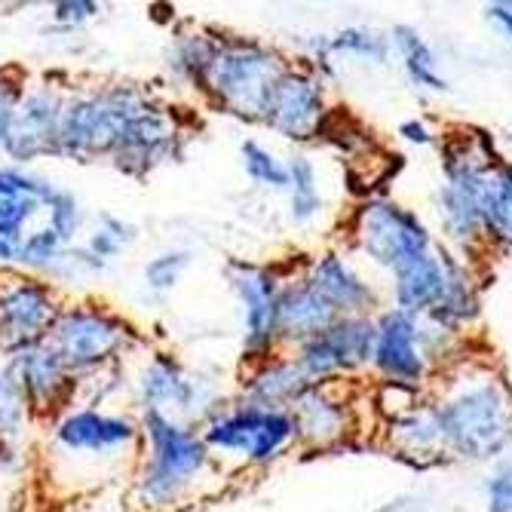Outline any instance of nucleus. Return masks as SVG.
Segmentation results:
<instances>
[{
	"mask_svg": "<svg viewBox=\"0 0 512 512\" xmlns=\"http://www.w3.org/2000/svg\"><path fill=\"white\" fill-rule=\"evenodd\" d=\"M184 129L175 114L129 83L74 89L65 99L56 157L108 160L129 178H145L181 154Z\"/></svg>",
	"mask_w": 512,
	"mask_h": 512,
	"instance_id": "nucleus-1",
	"label": "nucleus"
},
{
	"mask_svg": "<svg viewBox=\"0 0 512 512\" xmlns=\"http://www.w3.org/2000/svg\"><path fill=\"white\" fill-rule=\"evenodd\" d=\"M142 445H138L135 500L151 512L184 503L197 482L212 470V451L197 427L166 414H142Z\"/></svg>",
	"mask_w": 512,
	"mask_h": 512,
	"instance_id": "nucleus-2",
	"label": "nucleus"
},
{
	"mask_svg": "<svg viewBox=\"0 0 512 512\" xmlns=\"http://www.w3.org/2000/svg\"><path fill=\"white\" fill-rule=\"evenodd\" d=\"M448 454L491 460L512 439V390L497 375H476L433 405Z\"/></svg>",
	"mask_w": 512,
	"mask_h": 512,
	"instance_id": "nucleus-3",
	"label": "nucleus"
},
{
	"mask_svg": "<svg viewBox=\"0 0 512 512\" xmlns=\"http://www.w3.org/2000/svg\"><path fill=\"white\" fill-rule=\"evenodd\" d=\"M286 71L289 62L270 46L246 37H218L200 92L224 114L246 123H264L267 102Z\"/></svg>",
	"mask_w": 512,
	"mask_h": 512,
	"instance_id": "nucleus-4",
	"label": "nucleus"
},
{
	"mask_svg": "<svg viewBox=\"0 0 512 512\" xmlns=\"http://www.w3.org/2000/svg\"><path fill=\"white\" fill-rule=\"evenodd\" d=\"M135 341L138 335L132 325L105 304H65L46 335V344L77 381L120 365Z\"/></svg>",
	"mask_w": 512,
	"mask_h": 512,
	"instance_id": "nucleus-5",
	"label": "nucleus"
},
{
	"mask_svg": "<svg viewBox=\"0 0 512 512\" xmlns=\"http://www.w3.org/2000/svg\"><path fill=\"white\" fill-rule=\"evenodd\" d=\"M135 402L142 414H166L181 424L203 427L224 408L221 390L206 375H194L169 353H154L138 368L132 381Z\"/></svg>",
	"mask_w": 512,
	"mask_h": 512,
	"instance_id": "nucleus-6",
	"label": "nucleus"
},
{
	"mask_svg": "<svg viewBox=\"0 0 512 512\" xmlns=\"http://www.w3.org/2000/svg\"><path fill=\"white\" fill-rule=\"evenodd\" d=\"M138 445H142V427L132 414L105 411L96 405L68 408L53 421L50 436V448L59 460L92 463V467L120 460L123 451L138 454Z\"/></svg>",
	"mask_w": 512,
	"mask_h": 512,
	"instance_id": "nucleus-7",
	"label": "nucleus"
},
{
	"mask_svg": "<svg viewBox=\"0 0 512 512\" xmlns=\"http://www.w3.org/2000/svg\"><path fill=\"white\" fill-rule=\"evenodd\" d=\"M206 448L218 457H240L246 463H270L295 442L289 411H267L252 405H224L200 430Z\"/></svg>",
	"mask_w": 512,
	"mask_h": 512,
	"instance_id": "nucleus-8",
	"label": "nucleus"
},
{
	"mask_svg": "<svg viewBox=\"0 0 512 512\" xmlns=\"http://www.w3.org/2000/svg\"><path fill=\"white\" fill-rule=\"evenodd\" d=\"M356 246L387 270H396L414 258L433 252V237L427 224L411 209L390 203V200H371L356 212L353 221Z\"/></svg>",
	"mask_w": 512,
	"mask_h": 512,
	"instance_id": "nucleus-9",
	"label": "nucleus"
},
{
	"mask_svg": "<svg viewBox=\"0 0 512 512\" xmlns=\"http://www.w3.org/2000/svg\"><path fill=\"white\" fill-rule=\"evenodd\" d=\"M62 307L59 289L40 276L16 273L0 279V353L10 356L46 341Z\"/></svg>",
	"mask_w": 512,
	"mask_h": 512,
	"instance_id": "nucleus-10",
	"label": "nucleus"
},
{
	"mask_svg": "<svg viewBox=\"0 0 512 512\" xmlns=\"http://www.w3.org/2000/svg\"><path fill=\"white\" fill-rule=\"evenodd\" d=\"M230 289L237 295L240 316H243V356L246 362H258L276 353V310L283 279L273 267L249 264V261H230L227 264Z\"/></svg>",
	"mask_w": 512,
	"mask_h": 512,
	"instance_id": "nucleus-11",
	"label": "nucleus"
},
{
	"mask_svg": "<svg viewBox=\"0 0 512 512\" xmlns=\"http://www.w3.org/2000/svg\"><path fill=\"white\" fill-rule=\"evenodd\" d=\"M375 322L368 316H338L322 335L295 347V362L310 384H332L344 371L371 362L375 353Z\"/></svg>",
	"mask_w": 512,
	"mask_h": 512,
	"instance_id": "nucleus-12",
	"label": "nucleus"
},
{
	"mask_svg": "<svg viewBox=\"0 0 512 512\" xmlns=\"http://www.w3.org/2000/svg\"><path fill=\"white\" fill-rule=\"evenodd\" d=\"M7 368L16 378L19 390L25 393L34 417H53L56 421L68 408H74L80 381L65 368V362L46 341H37L31 347L10 353Z\"/></svg>",
	"mask_w": 512,
	"mask_h": 512,
	"instance_id": "nucleus-13",
	"label": "nucleus"
},
{
	"mask_svg": "<svg viewBox=\"0 0 512 512\" xmlns=\"http://www.w3.org/2000/svg\"><path fill=\"white\" fill-rule=\"evenodd\" d=\"M329 117L322 80L310 68H292L279 77L264 111V126L289 142H313Z\"/></svg>",
	"mask_w": 512,
	"mask_h": 512,
	"instance_id": "nucleus-14",
	"label": "nucleus"
},
{
	"mask_svg": "<svg viewBox=\"0 0 512 512\" xmlns=\"http://www.w3.org/2000/svg\"><path fill=\"white\" fill-rule=\"evenodd\" d=\"M65 99H68V92H62L53 83L28 86L4 157H10L22 169L34 160L56 157V138H59Z\"/></svg>",
	"mask_w": 512,
	"mask_h": 512,
	"instance_id": "nucleus-15",
	"label": "nucleus"
},
{
	"mask_svg": "<svg viewBox=\"0 0 512 512\" xmlns=\"http://www.w3.org/2000/svg\"><path fill=\"white\" fill-rule=\"evenodd\" d=\"M375 353L371 362L390 384L417 387L427 375V353L421 347V332H417V319L402 310H387L375 322Z\"/></svg>",
	"mask_w": 512,
	"mask_h": 512,
	"instance_id": "nucleus-16",
	"label": "nucleus"
},
{
	"mask_svg": "<svg viewBox=\"0 0 512 512\" xmlns=\"http://www.w3.org/2000/svg\"><path fill=\"white\" fill-rule=\"evenodd\" d=\"M332 384H310L289 408L295 442H304L310 448H332L350 433V405L347 399H338L332 393Z\"/></svg>",
	"mask_w": 512,
	"mask_h": 512,
	"instance_id": "nucleus-17",
	"label": "nucleus"
},
{
	"mask_svg": "<svg viewBox=\"0 0 512 512\" xmlns=\"http://www.w3.org/2000/svg\"><path fill=\"white\" fill-rule=\"evenodd\" d=\"M460 261H454L451 255H421L402 267L393 270V298H396V310L408 313V316H427L433 313L442 301L445 292L451 286V276L457 270Z\"/></svg>",
	"mask_w": 512,
	"mask_h": 512,
	"instance_id": "nucleus-18",
	"label": "nucleus"
},
{
	"mask_svg": "<svg viewBox=\"0 0 512 512\" xmlns=\"http://www.w3.org/2000/svg\"><path fill=\"white\" fill-rule=\"evenodd\" d=\"M307 387L310 381L304 378L298 362L273 353L267 359L252 362V368L243 375L240 402L252 408H267V411H289Z\"/></svg>",
	"mask_w": 512,
	"mask_h": 512,
	"instance_id": "nucleus-19",
	"label": "nucleus"
},
{
	"mask_svg": "<svg viewBox=\"0 0 512 512\" xmlns=\"http://www.w3.org/2000/svg\"><path fill=\"white\" fill-rule=\"evenodd\" d=\"M338 319V310L325 301L307 279L286 283L279 292V310H276V338L283 344L301 347L304 341L322 335Z\"/></svg>",
	"mask_w": 512,
	"mask_h": 512,
	"instance_id": "nucleus-20",
	"label": "nucleus"
},
{
	"mask_svg": "<svg viewBox=\"0 0 512 512\" xmlns=\"http://www.w3.org/2000/svg\"><path fill=\"white\" fill-rule=\"evenodd\" d=\"M304 279L338 310V316H365L368 307H375V289L335 252L313 258Z\"/></svg>",
	"mask_w": 512,
	"mask_h": 512,
	"instance_id": "nucleus-21",
	"label": "nucleus"
},
{
	"mask_svg": "<svg viewBox=\"0 0 512 512\" xmlns=\"http://www.w3.org/2000/svg\"><path fill=\"white\" fill-rule=\"evenodd\" d=\"M313 56L316 65H322L325 71H329L332 56H350V59L384 65L390 59V40L371 28H344L335 37L313 40Z\"/></svg>",
	"mask_w": 512,
	"mask_h": 512,
	"instance_id": "nucleus-22",
	"label": "nucleus"
},
{
	"mask_svg": "<svg viewBox=\"0 0 512 512\" xmlns=\"http://www.w3.org/2000/svg\"><path fill=\"white\" fill-rule=\"evenodd\" d=\"M393 46L399 50L405 74H408V80L414 86L430 89V92H445L448 89V80L439 74L433 46L421 37V31L411 28V25H396L393 28Z\"/></svg>",
	"mask_w": 512,
	"mask_h": 512,
	"instance_id": "nucleus-23",
	"label": "nucleus"
},
{
	"mask_svg": "<svg viewBox=\"0 0 512 512\" xmlns=\"http://www.w3.org/2000/svg\"><path fill=\"white\" fill-rule=\"evenodd\" d=\"M215 43H218V34H209V31H200V28L175 34L172 46H169V56H166V65H169L172 77L200 89V80L206 74V65L212 59Z\"/></svg>",
	"mask_w": 512,
	"mask_h": 512,
	"instance_id": "nucleus-24",
	"label": "nucleus"
},
{
	"mask_svg": "<svg viewBox=\"0 0 512 512\" xmlns=\"http://www.w3.org/2000/svg\"><path fill=\"white\" fill-rule=\"evenodd\" d=\"M289 218L298 227H307L310 221H316V215L322 212V191H319V172L313 166L310 157L295 154L289 163Z\"/></svg>",
	"mask_w": 512,
	"mask_h": 512,
	"instance_id": "nucleus-25",
	"label": "nucleus"
},
{
	"mask_svg": "<svg viewBox=\"0 0 512 512\" xmlns=\"http://www.w3.org/2000/svg\"><path fill=\"white\" fill-rule=\"evenodd\" d=\"M390 439L405 451V454H417V457H427V454H439L445 451L442 445V430L436 421V411L433 405H421L417 411H411L402 421L390 424Z\"/></svg>",
	"mask_w": 512,
	"mask_h": 512,
	"instance_id": "nucleus-26",
	"label": "nucleus"
},
{
	"mask_svg": "<svg viewBox=\"0 0 512 512\" xmlns=\"http://www.w3.org/2000/svg\"><path fill=\"white\" fill-rule=\"evenodd\" d=\"M485 237L512 249V166L497 163L488 178Z\"/></svg>",
	"mask_w": 512,
	"mask_h": 512,
	"instance_id": "nucleus-27",
	"label": "nucleus"
},
{
	"mask_svg": "<svg viewBox=\"0 0 512 512\" xmlns=\"http://www.w3.org/2000/svg\"><path fill=\"white\" fill-rule=\"evenodd\" d=\"M34 414L28 408L25 393L19 390L16 378L10 375L7 362H0V442L19 445L28 433Z\"/></svg>",
	"mask_w": 512,
	"mask_h": 512,
	"instance_id": "nucleus-28",
	"label": "nucleus"
},
{
	"mask_svg": "<svg viewBox=\"0 0 512 512\" xmlns=\"http://www.w3.org/2000/svg\"><path fill=\"white\" fill-rule=\"evenodd\" d=\"M240 157H243V169L246 178L258 188L267 191H286L289 188V166L286 160H279L270 148H264L255 138H246L240 145Z\"/></svg>",
	"mask_w": 512,
	"mask_h": 512,
	"instance_id": "nucleus-29",
	"label": "nucleus"
},
{
	"mask_svg": "<svg viewBox=\"0 0 512 512\" xmlns=\"http://www.w3.org/2000/svg\"><path fill=\"white\" fill-rule=\"evenodd\" d=\"M132 240H135L132 224H126V221L117 218V215H102V218L96 221V227L89 230L86 243H80V246H83L92 258L102 261V264L108 267L111 261H117V258L132 246Z\"/></svg>",
	"mask_w": 512,
	"mask_h": 512,
	"instance_id": "nucleus-30",
	"label": "nucleus"
},
{
	"mask_svg": "<svg viewBox=\"0 0 512 512\" xmlns=\"http://www.w3.org/2000/svg\"><path fill=\"white\" fill-rule=\"evenodd\" d=\"M43 218H46L43 224L50 227L65 246H77V237H80V230H83L86 212H83V203L74 197V191L56 188V194L46 200V215Z\"/></svg>",
	"mask_w": 512,
	"mask_h": 512,
	"instance_id": "nucleus-31",
	"label": "nucleus"
},
{
	"mask_svg": "<svg viewBox=\"0 0 512 512\" xmlns=\"http://www.w3.org/2000/svg\"><path fill=\"white\" fill-rule=\"evenodd\" d=\"M191 267V252H181V249H166V252H157L154 258L145 261L142 267V279H145V289L157 298L169 295L178 283L184 270Z\"/></svg>",
	"mask_w": 512,
	"mask_h": 512,
	"instance_id": "nucleus-32",
	"label": "nucleus"
},
{
	"mask_svg": "<svg viewBox=\"0 0 512 512\" xmlns=\"http://www.w3.org/2000/svg\"><path fill=\"white\" fill-rule=\"evenodd\" d=\"M25 89H28V80L19 71H13V68L0 71V154L7 151L10 132H13L16 114H19V105L25 99Z\"/></svg>",
	"mask_w": 512,
	"mask_h": 512,
	"instance_id": "nucleus-33",
	"label": "nucleus"
},
{
	"mask_svg": "<svg viewBox=\"0 0 512 512\" xmlns=\"http://www.w3.org/2000/svg\"><path fill=\"white\" fill-rule=\"evenodd\" d=\"M488 512H512V463H500L485 482Z\"/></svg>",
	"mask_w": 512,
	"mask_h": 512,
	"instance_id": "nucleus-34",
	"label": "nucleus"
},
{
	"mask_svg": "<svg viewBox=\"0 0 512 512\" xmlns=\"http://www.w3.org/2000/svg\"><path fill=\"white\" fill-rule=\"evenodd\" d=\"M99 13H102V7L92 4V0H62V4H53V22L68 31L92 22Z\"/></svg>",
	"mask_w": 512,
	"mask_h": 512,
	"instance_id": "nucleus-35",
	"label": "nucleus"
},
{
	"mask_svg": "<svg viewBox=\"0 0 512 512\" xmlns=\"http://www.w3.org/2000/svg\"><path fill=\"white\" fill-rule=\"evenodd\" d=\"M399 135L405 138L408 145H433V132L421 120H405V123H399Z\"/></svg>",
	"mask_w": 512,
	"mask_h": 512,
	"instance_id": "nucleus-36",
	"label": "nucleus"
},
{
	"mask_svg": "<svg viewBox=\"0 0 512 512\" xmlns=\"http://www.w3.org/2000/svg\"><path fill=\"white\" fill-rule=\"evenodd\" d=\"M485 13H488V19L503 31V37L512 40V4H491Z\"/></svg>",
	"mask_w": 512,
	"mask_h": 512,
	"instance_id": "nucleus-37",
	"label": "nucleus"
},
{
	"mask_svg": "<svg viewBox=\"0 0 512 512\" xmlns=\"http://www.w3.org/2000/svg\"><path fill=\"white\" fill-rule=\"evenodd\" d=\"M19 261V246L10 240H0V267H16Z\"/></svg>",
	"mask_w": 512,
	"mask_h": 512,
	"instance_id": "nucleus-38",
	"label": "nucleus"
}]
</instances>
